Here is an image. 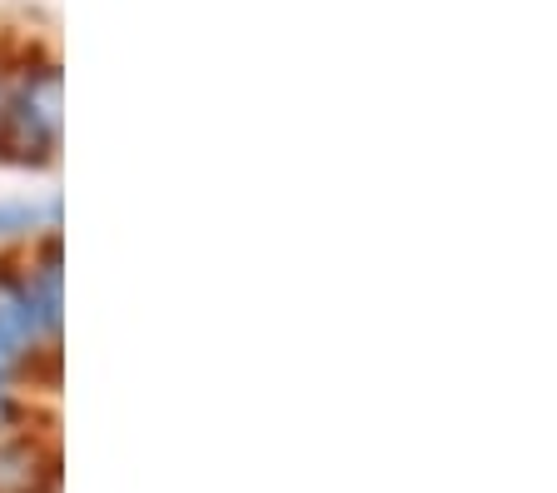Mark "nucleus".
Listing matches in <instances>:
<instances>
[{"label": "nucleus", "instance_id": "1", "mask_svg": "<svg viewBox=\"0 0 557 493\" xmlns=\"http://www.w3.org/2000/svg\"><path fill=\"white\" fill-rule=\"evenodd\" d=\"M65 140V65L46 36H0V164L50 170Z\"/></svg>", "mask_w": 557, "mask_h": 493}, {"label": "nucleus", "instance_id": "2", "mask_svg": "<svg viewBox=\"0 0 557 493\" xmlns=\"http://www.w3.org/2000/svg\"><path fill=\"white\" fill-rule=\"evenodd\" d=\"M0 340L15 344V349L30 359L50 389H60V365H65V340H55L40 315H35L30 294L21 280V259L15 249H0Z\"/></svg>", "mask_w": 557, "mask_h": 493}, {"label": "nucleus", "instance_id": "3", "mask_svg": "<svg viewBox=\"0 0 557 493\" xmlns=\"http://www.w3.org/2000/svg\"><path fill=\"white\" fill-rule=\"evenodd\" d=\"M15 259H21V280L40 324L55 340H65V230L30 239L25 249H15Z\"/></svg>", "mask_w": 557, "mask_h": 493}, {"label": "nucleus", "instance_id": "4", "mask_svg": "<svg viewBox=\"0 0 557 493\" xmlns=\"http://www.w3.org/2000/svg\"><path fill=\"white\" fill-rule=\"evenodd\" d=\"M0 493H60L55 429H25L0 439Z\"/></svg>", "mask_w": 557, "mask_h": 493}, {"label": "nucleus", "instance_id": "5", "mask_svg": "<svg viewBox=\"0 0 557 493\" xmlns=\"http://www.w3.org/2000/svg\"><path fill=\"white\" fill-rule=\"evenodd\" d=\"M65 230V205L60 195H21V200H0V249H25L30 239Z\"/></svg>", "mask_w": 557, "mask_h": 493}, {"label": "nucleus", "instance_id": "6", "mask_svg": "<svg viewBox=\"0 0 557 493\" xmlns=\"http://www.w3.org/2000/svg\"><path fill=\"white\" fill-rule=\"evenodd\" d=\"M25 429H55V414L40 409V399L25 394V389L0 384V439L25 434Z\"/></svg>", "mask_w": 557, "mask_h": 493}, {"label": "nucleus", "instance_id": "7", "mask_svg": "<svg viewBox=\"0 0 557 493\" xmlns=\"http://www.w3.org/2000/svg\"><path fill=\"white\" fill-rule=\"evenodd\" d=\"M0 384H15V389H25V394H35V399H40V394H55V389L46 384V374L5 340H0Z\"/></svg>", "mask_w": 557, "mask_h": 493}]
</instances>
